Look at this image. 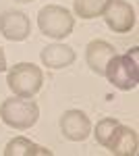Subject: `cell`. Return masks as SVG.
<instances>
[{"label": "cell", "mask_w": 139, "mask_h": 156, "mask_svg": "<svg viewBox=\"0 0 139 156\" xmlns=\"http://www.w3.org/2000/svg\"><path fill=\"white\" fill-rule=\"evenodd\" d=\"M42 62L48 69H64L75 62V50L64 44H52L42 50Z\"/></svg>", "instance_id": "obj_10"}, {"label": "cell", "mask_w": 139, "mask_h": 156, "mask_svg": "<svg viewBox=\"0 0 139 156\" xmlns=\"http://www.w3.org/2000/svg\"><path fill=\"white\" fill-rule=\"evenodd\" d=\"M37 117H40V106L31 98L12 96L9 100H4L0 106V119L9 127L19 129V131L31 129L37 123Z\"/></svg>", "instance_id": "obj_2"}, {"label": "cell", "mask_w": 139, "mask_h": 156, "mask_svg": "<svg viewBox=\"0 0 139 156\" xmlns=\"http://www.w3.org/2000/svg\"><path fill=\"white\" fill-rule=\"evenodd\" d=\"M139 48H131L127 54H114L112 58L108 60L104 69V75L108 77V81L123 90V92H129V90H135L139 83Z\"/></svg>", "instance_id": "obj_1"}, {"label": "cell", "mask_w": 139, "mask_h": 156, "mask_svg": "<svg viewBox=\"0 0 139 156\" xmlns=\"http://www.w3.org/2000/svg\"><path fill=\"white\" fill-rule=\"evenodd\" d=\"M6 83L15 96L31 98L40 92V87L44 83V73L33 62H17L9 71Z\"/></svg>", "instance_id": "obj_3"}, {"label": "cell", "mask_w": 139, "mask_h": 156, "mask_svg": "<svg viewBox=\"0 0 139 156\" xmlns=\"http://www.w3.org/2000/svg\"><path fill=\"white\" fill-rule=\"evenodd\" d=\"M110 0H75V12L81 19H96L106 11Z\"/></svg>", "instance_id": "obj_12"}, {"label": "cell", "mask_w": 139, "mask_h": 156, "mask_svg": "<svg viewBox=\"0 0 139 156\" xmlns=\"http://www.w3.org/2000/svg\"><path fill=\"white\" fill-rule=\"evenodd\" d=\"M116 125H118V121H116V119H102V121H98V125H96V129H93L96 142L102 144V146H106Z\"/></svg>", "instance_id": "obj_13"}, {"label": "cell", "mask_w": 139, "mask_h": 156, "mask_svg": "<svg viewBox=\"0 0 139 156\" xmlns=\"http://www.w3.org/2000/svg\"><path fill=\"white\" fill-rule=\"evenodd\" d=\"M52 156V150H48L44 146H37L29 142L27 137H15L11 140L4 148V156Z\"/></svg>", "instance_id": "obj_11"}, {"label": "cell", "mask_w": 139, "mask_h": 156, "mask_svg": "<svg viewBox=\"0 0 139 156\" xmlns=\"http://www.w3.org/2000/svg\"><path fill=\"white\" fill-rule=\"evenodd\" d=\"M0 34L11 42H23L31 34V21L21 11H6L0 15Z\"/></svg>", "instance_id": "obj_6"}, {"label": "cell", "mask_w": 139, "mask_h": 156, "mask_svg": "<svg viewBox=\"0 0 139 156\" xmlns=\"http://www.w3.org/2000/svg\"><path fill=\"white\" fill-rule=\"evenodd\" d=\"M6 71V54H4V50L0 48V73Z\"/></svg>", "instance_id": "obj_14"}, {"label": "cell", "mask_w": 139, "mask_h": 156, "mask_svg": "<svg viewBox=\"0 0 139 156\" xmlns=\"http://www.w3.org/2000/svg\"><path fill=\"white\" fill-rule=\"evenodd\" d=\"M60 131L71 142H83L92 133V123L81 110H67L60 117Z\"/></svg>", "instance_id": "obj_7"}, {"label": "cell", "mask_w": 139, "mask_h": 156, "mask_svg": "<svg viewBox=\"0 0 139 156\" xmlns=\"http://www.w3.org/2000/svg\"><path fill=\"white\" fill-rule=\"evenodd\" d=\"M106 148L116 156H135L137 154V133L127 125H116Z\"/></svg>", "instance_id": "obj_8"}, {"label": "cell", "mask_w": 139, "mask_h": 156, "mask_svg": "<svg viewBox=\"0 0 139 156\" xmlns=\"http://www.w3.org/2000/svg\"><path fill=\"white\" fill-rule=\"evenodd\" d=\"M116 54V50L112 44H108L104 40H93L87 44L85 48V60L89 65V69L98 75H104V69L108 65V60Z\"/></svg>", "instance_id": "obj_9"}, {"label": "cell", "mask_w": 139, "mask_h": 156, "mask_svg": "<svg viewBox=\"0 0 139 156\" xmlns=\"http://www.w3.org/2000/svg\"><path fill=\"white\" fill-rule=\"evenodd\" d=\"M17 2H31V0H17Z\"/></svg>", "instance_id": "obj_15"}, {"label": "cell", "mask_w": 139, "mask_h": 156, "mask_svg": "<svg viewBox=\"0 0 139 156\" xmlns=\"http://www.w3.org/2000/svg\"><path fill=\"white\" fill-rule=\"evenodd\" d=\"M102 15H104L106 25L114 34H127L135 27V11L125 0H110V4L106 6Z\"/></svg>", "instance_id": "obj_5"}, {"label": "cell", "mask_w": 139, "mask_h": 156, "mask_svg": "<svg viewBox=\"0 0 139 156\" xmlns=\"http://www.w3.org/2000/svg\"><path fill=\"white\" fill-rule=\"evenodd\" d=\"M37 27L48 37L64 40L67 36H71V31L75 27V19L64 6L48 4L37 12Z\"/></svg>", "instance_id": "obj_4"}]
</instances>
